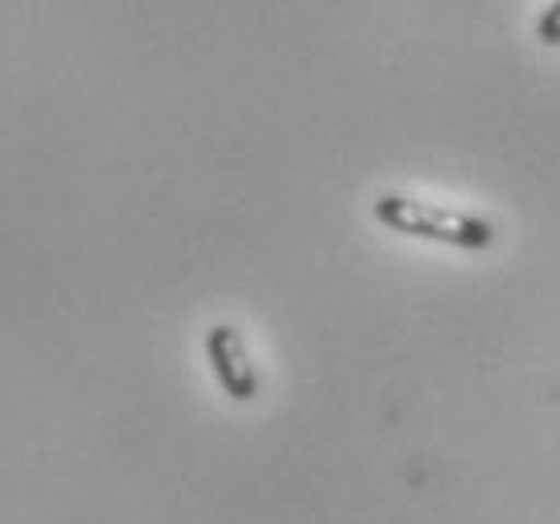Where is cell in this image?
I'll list each match as a JSON object with an SVG mask.
<instances>
[{
	"label": "cell",
	"instance_id": "3",
	"mask_svg": "<svg viewBox=\"0 0 560 524\" xmlns=\"http://www.w3.org/2000/svg\"><path fill=\"white\" fill-rule=\"evenodd\" d=\"M536 37H540V45H560V0H552L545 13H540Z\"/></svg>",
	"mask_w": 560,
	"mask_h": 524
},
{
	"label": "cell",
	"instance_id": "2",
	"mask_svg": "<svg viewBox=\"0 0 560 524\" xmlns=\"http://www.w3.org/2000/svg\"><path fill=\"white\" fill-rule=\"evenodd\" d=\"M202 347H206V359H210V371H214L218 387H222L234 404H250V399H258V392H262V375H258L255 359H250V351H246V339L238 327H230V323L206 327Z\"/></svg>",
	"mask_w": 560,
	"mask_h": 524
},
{
	"label": "cell",
	"instance_id": "1",
	"mask_svg": "<svg viewBox=\"0 0 560 524\" xmlns=\"http://www.w3.org/2000/svg\"><path fill=\"white\" fill-rule=\"evenodd\" d=\"M371 214L392 234L420 238V243L456 246V251H492L497 246V226L488 218L447 210V206L423 202L411 194H380L371 202Z\"/></svg>",
	"mask_w": 560,
	"mask_h": 524
}]
</instances>
